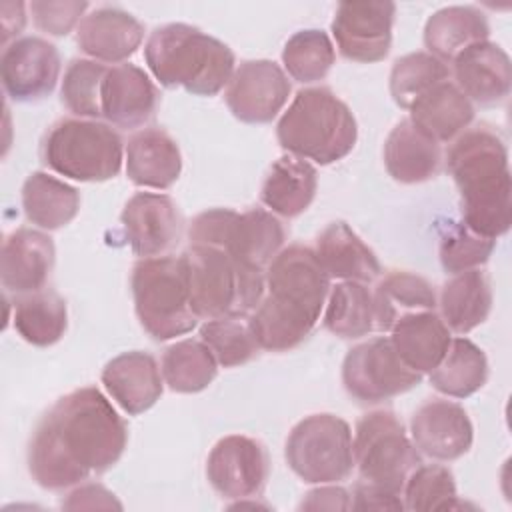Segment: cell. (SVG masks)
Wrapping results in <instances>:
<instances>
[{
    "mask_svg": "<svg viewBox=\"0 0 512 512\" xmlns=\"http://www.w3.org/2000/svg\"><path fill=\"white\" fill-rule=\"evenodd\" d=\"M126 442V422L112 402L96 386H82L38 420L28 442V472L40 488L60 492L110 470Z\"/></svg>",
    "mask_w": 512,
    "mask_h": 512,
    "instance_id": "obj_1",
    "label": "cell"
},
{
    "mask_svg": "<svg viewBox=\"0 0 512 512\" xmlns=\"http://www.w3.org/2000/svg\"><path fill=\"white\" fill-rule=\"evenodd\" d=\"M268 294L248 318L262 350L288 352L314 330L330 292V276L316 252L302 244L282 248L266 270Z\"/></svg>",
    "mask_w": 512,
    "mask_h": 512,
    "instance_id": "obj_2",
    "label": "cell"
},
{
    "mask_svg": "<svg viewBox=\"0 0 512 512\" xmlns=\"http://www.w3.org/2000/svg\"><path fill=\"white\" fill-rule=\"evenodd\" d=\"M460 194L462 222L476 234L500 238L512 224V180L504 138L488 124L466 128L446 154Z\"/></svg>",
    "mask_w": 512,
    "mask_h": 512,
    "instance_id": "obj_3",
    "label": "cell"
},
{
    "mask_svg": "<svg viewBox=\"0 0 512 512\" xmlns=\"http://www.w3.org/2000/svg\"><path fill=\"white\" fill-rule=\"evenodd\" d=\"M144 60L164 88H184L194 96H216L236 70L228 44L184 22L154 28L144 44Z\"/></svg>",
    "mask_w": 512,
    "mask_h": 512,
    "instance_id": "obj_4",
    "label": "cell"
},
{
    "mask_svg": "<svg viewBox=\"0 0 512 512\" xmlns=\"http://www.w3.org/2000/svg\"><path fill=\"white\" fill-rule=\"evenodd\" d=\"M286 154L320 166L346 158L358 140V124L348 104L326 86L302 88L276 124Z\"/></svg>",
    "mask_w": 512,
    "mask_h": 512,
    "instance_id": "obj_5",
    "label": "cell"
},
{
    "mask_svg": "<svg viewBox=\"0 0 512 512\" xmlns=\"http://www.w3.org/2000/svg\"><path fill=\"white\" fill-rule=\"evenodd\" d=\"M190 304L198 318H244L266 292L264 270L236 260L218 246L190 244L184 252Z\"/></svg>",
    "mask_w": 512,
    "mask_h": 512,
    "instance_id": "obj_6",
    "label": "cell"
},
{
    "mask_svg": "<svg viewBox=\"0 0 512 512\" xmlns=\"http://www.w3.org/2000/svg\"><path fill=\"white\" fill-rule=\"evenodd\" d=\"M130 288L136 318L152 340H172L196 328L182 254L140 258L132 268Z\"/></svg>",
    "mask_w": 512,
    "mask_h": 512,
    "instance_id": "obj_7",
    "label": "cell"
},
{
    "mask_svg": "<svg viewBox=\"0 0 512 512\" xmlns=\"http://www.w3.org/2000/svg\"><path fill=\"white\" fill-rule=\"evenodd\" d=\"M40 158L64 178L106 182L118 176L122 168L124 142L108 122L62 118L44 134Z\"/></svg>",
    "mask_w": 512,
    "mask_h": 512,
    "instance_id": "obj_8",
    "label": "cell"
},
{
    "mask_svg": "<svg viewBox=\"0 0 512 512\" xmlns=\"http://www.w3.org/2000/svg\"><path fill=\"white\" fill-rule=\"evenodd\" d=\"M188 240L190 244L224 248L242 264L264 270L284 248L286 230L276 214L264 208L246 212L210 208L192 218Z\"/></svg>",
    "mask_w": 512,
    "mask_h": 512,
    "instance_id": "obj_9",
    "label": "cell"
},
{
    "mask_svg": "<svg viewBox=\"0 0 512 512\" xmlns=\"http://www.w3.org/2000/svg\"><path fill=\"white\" fill-rule=\"evenodd\" d=\"M290 470L306 484H336L354 470L350 424L330 412L302 418L284 446Z\"/></svg>",
    "mask_w": 512,
    "mask_h": 512,
    "instance_id": "obj_10",
    "label": "cell"
},
{
    "mask_svg": "<svg viewBox=\"0 0 512 512\" xmlns=\"http://www.w3.org/2000/svg\"><path fill=\"white\" fill-rule=\"evenodd\" d=\"M352 456L360 480L396 494H402L406 478L422 464L402 420L388 410H372L356 422Z\"/></svg>",
    "mask_w": 512,
    "mask_h": 512,
    "instance_id": "obj_11",
    "label": "cell"
},
{
    "mask_svg": "<svg viewBox=\"0 0 512 512\" xmlns=\"http://www.w3.org/2000/svg\"><path fill=\"white\" fill-rule=\"evenodd\" d=\"M422 382V374L408 368L390 338L376 336L348 350L342 362V386L358 404H380Z\"/></svg>",
    "mask_w": 512,
    "mask_h": 512,
    "instance_id": "obj_12",
    "label": "cell"
},
{
    "mask_svg": "<svg viewBox=\"0 0 512 512\" xmlns=\"http://www.w3.org/2000/svg\"><path fill=\"white\" fill-rule=\"evenodd\" d=\"M206 478L212 490L226 500L256 498L270 478L268 450L252 436H224L208 454Z\"/></svg>",
    "mask_w": 512,
    "mask_h": 512,
    "instance_id": "obj_13",
    "label": "cell"
},
{
    "mask_svg": "<svg viewBox=\"0 0 512 512\" xmlns=\"http://www.w3.org/2000/svg\"><path fill=\"white\" fill-rule=\"evenodd\" d=\"M60 52L40 36H22L4 46L0 78L10 100L30 104L50 96L60 80Z\"/></svg>",
    "mask_w": 512,
    "mask_h": 512,
    "instance_id": "obj_14",
    "label": "cell"
},
{
    "mask_svg": "<svg viewBox=\"0 0 512 512\" xmlns=\"http://www.w3.org/2000/svg\"><path fill=\"white\" fill-rule=\"evenodd\" d=\"M394 16L396 4L388 0L340 2L330 26L338 52L360 64L384 60L392 46Z\"/></svg>",
    "mask_w": 512,
    "mask_h": 512,
    "instance_id": "obj_15",
    "label": "cell"
},
{
    "mask_svg": "<svg viewBox=\"0 0 512 512\" xmlns=\"http://www.w3.org/2000/svg\"><path fill=\"white\" fill-rule=\"evenodd\" d=\"M292 92L288 74L272 60H244L236 66L224 100L234 118L244 124L272 122Z\"/></svg>",
    "mask_w": 512,
    "mask_h": 512,
    "instance_id": "obj_16",
    "label": "cell"
},
{
    "mask_svg": "<svg viewBox=\"0 0 512 512\" xmlns=\"http://www.w3.org/2000/svg\"><path fill=\"white\" fill-rule=\"evenodd\" d=\"M130 250L140 258L164 256L182 236V216L176 202L160 192H136L120 214Z\"/></svg>",
    "mask_w": 512,
    "mask_h": 512,
    "instance_id": "obj_17",
    "label": "cell"
},
{
    "mask_svg": "<svg viewBox=\"0 0 512 512\" xmlns=\"http://www.w3.org/2000/svg\"><path fill=\"white\" fill-rule=\"evenodd\" d=\"M410 438L420 454L438 462H452L470 452L474 426L458 402L432 398L412 414Z\"/></svg>",
    "mask_w": 512,
    "mask_h": 512,
    "instance_id": "obj_18",
    "label": "cell"
},
{
    "mask_svg": "<svg viewBox=\"0 0 512 512\" xmlns=\"http://www.w3.org/2000/svg\"><path fill=\"white\" fill-rule=\"evenodd\" d=\"M160 94L150 76L136 64H116L108 68L100 108L102 118L122 130L144 128L156 114Z\"/></svg>",
    "mask_w": 512,
    "mask_h": 512,
    "instance_id": "obj_19",
    "label": "cell"
},
{
    "mask_svg": "<svg viewBox=\"0 0 512 512\" xmlns=\"http://www.w3.org/2000/svg\"><path fill=\"white\" fill-rule=\"evenodd\" d=\"M56 248L52 238L34 228L10 232L2 244L0 280L6 294L22 296L46 288L52 274Z\"/></svg>",
    "mask_w": 512,
    "mask_h": 512,
    "instance_id": "obj_20",
    "label": "cell"
},
{
    "mask_svg": "<svg viewBox=\"0 0 512 512\" xmlns=\"http://www.w3.org/2000/svg\"><path fill=\"white\" fill-rule=\"evenodd\" d=\"M454 84L462 94L480 106L504 102L512 88L510 56L496 42L484 40L462 50L454 62Z\"/></svg>",
    "mask_w": 512,
    "mask_h": 512,
    "instance_id": "obj_21",
    "label": "cell"
},
{
    "mask_svg": "<svg viewBox=\"0 0 512 512\" xmlns=\"http://www.w3.org/2000/svg\"><path fill=\"white\" fill-rule=\"evenodd\" d=\"M142 40V22L116 6H100L92 10L76 28L78 48L96 62L120 64L140 48Z\"/></svg>",
    "mask_w": 512,
    "mask_h": 512,
    "instance_id": "obj_22",
    "label": "cell"
},
{
    "mask_svg": "<svg viewBox=\"0 0 512 512\" xmlns=\"http://www.w3.org/2000/svg\"><path fill=\"white\" fill-rule=\"evenodd\" d=\"M100 378L106 392L130 416L150 410L164 392V378L156 358L140 350L114 356Z\"/></svg>",
    "mask_w": 512,
    "mask_h": 512,
    "instance_id": "obj_23",
    "label": "cell"
},
{
    "mask_svg": "<svg viewBox=\"0 0 512 512\" xmlns=\"http://www.w3.org/2000/svg\"><path fill=\"white\" fill-rule=\"evenodd\" d=\"M126 174L142 188L166 190L182 172V154L176 140L162 128L150 126L134 132L124 148Z\"/></svg>",
    "mask_w": 512,
    "mask_h": 512,
    "instance_id": "obj_24",
    "label": "cell"
},
{
    "mask_svg": "<svg viewBox=\"0 0 512 512\" xmlns=\"http://www.w3.org/2000/svg\"><path fill=\"white\" fill-rule=\"evenodd\" d=\"M440 144L422 132L410 118L400 120L384 142V166L400 184H422L438 176Z\"/></svg>",
    "mask_w": 512,
    "mask_h": 512,
    "instance_id": "obj_25",
    "label": "cell"
},
{
    "mask_svg": "<svg viewBox=\"0 0 512 512\" xmlns=\"http://www.w3.org/2000/svg\"><path fill=\"white\" fill-rule=\"evenodd\" d=\"M322 268L330 278L372 282L382 274L374 250L342 220L330 222L316 238L314 248Z\"/></svg>",
    "mask_w": 512,
    "mask_h": 512,
    "instance_id": "obj_26",
    "label": "cell"
},
{
    "mask_svg": "<svg viewBox=\"0 0 512 512\" xmlns=\"http://www.w3.org/2000/svg\"><path fill=\"white\" fill-rule=\"evenodd\" d=\"M316 190V168L304 158L284 154L270 166L260 188V200L272 214L296 218L308 210Z\"/></svg>",
    "mask_w": 512,
    "mask_h": 512,
    "instance_id": "obj_27",
    "label": "cell"
},
{
    "mask_svg": "<svg viewBox=\"0 0 512 512\" xmlns=\"http://www.w3.org/2000/svg\"><path fill=\"white\" fill-rule=\"evenodd\" d=\"M450 340V330L436 310L408 314L390 328L394 350L408 368L420 374H430L440 364Z\"/></svg>",
    "mask_w": 512,
    "mask_h": 512,
    "instance_id": "obj_28",
    "label": "cell"
},
{
    "mask_svg": "<svg viewBox=\"0 0 512 512\" xmlns=\"http://www.w3.org/2000/svg\"><path fill=\"white\" fill-rule=\"evenodd\" d=\"M490 36V24L482 10L476 6H446L436 10L424 26V46L432 56L444 64L476 42Z\"/></svg>",
    "mask_w": 512,
    "mask_h": 512,
    "instance_id": "obj_29",
    "label": "cell"
},
{
    "mask_svg": "<svg viewBox=\"0 0 512 512\" xmlns=\"http://www.w3.org/2000/svg\"><path fill=\"white\" fill-rule=\"evenodd\" d=\"M438 306L450 332L468 334L490 316L492 288L488 274L480 268L452 274L440 290Z\"/></svg>",
    "mask_w": 512,
    "mask_h": 512,
    "instance_id": "obj_30",
    "label": "cell"
},
{
    "mask_svg": "<svg viewBox=\"0 0 512 512\" xmlns=\"http://www.w3.org/2000/svg\"><path fill=\"white\" fill-rule=\"evenodd\" d=\"M408 112L410 120L438 144L452 142L474 120V104L452 80L436 84Z\"/></svg>",
    "mask_w": 512,
    "mask_h": 512,
    "instance_id": "obj_31",
    "label": "cell"
},
{
    "mask_svg": "<svg viewBox=\"0 0 512 512\" xmlns=\"http://www.w3.org/2000/svg\"><path fill=\"white\" fill-rule=\"evenodd\" d=\"M376 330L390 332V328L404 316L416 312L436 310L438 296L434 286L408 270H392L376 284L372 292Z\"/></svg>",
    "mask_w": 512,
    "mask_h": 512,
    "instance_id": "obj_32",
    "label": "cell"
},
{
    "mask_svg": "<svg viewBox=\"0 0 512 512\" xmlns=\"http://www.w3.org/2000/svg\"><path fill=\"white\" fill-rule=\"evenodd\" d=\"M22 210L40 230H58L70 224L80 210V192L64 180L36 170L22 184Z\"/></svg>",
    "mask_w": 512,
    "mask_h": 512,
    "instance_id": "obj_33",
    "label": "cell"
},
{
    "mask_svg": "<svg viewBox=\"0 0 512 512\" xmlns=\"http://www.w3.org/2000/svg\"><path fill=\"white\" fill-rule=\"evenodd\" d=\"M12 306L14 330L32 346H52L68 328L66 300L50 288L14 296Z\"/></svg>",
    "mask_w": 512,
    "mask_h": 512,
    "instance_id": "obj_34",
    "label": "cell"
},
{
    "mask_svg": "<svg viewBox=\"0 0 512 512\" xmlns=\"http://www.w3.org/2000/svg\"><path fill=\"white\" fill-rule=\"evenodd\" d=\"M488 380V360L480 346L458 336L452 338L440 364L430 372V384L444 396L468 398Z\"/></svg>",
    "mask_w": 512,
    "mask_h": 512,
    "instance_id": "obj_35",
    "label": "cell"
},
{
    "mask_svg": "<svg viewBox=\"0 0 512 512\" xmlns=\"http://www.w3.org/2000/svg\"><path fill=\"white\" fill-rule=\"evenodd\" d=\"M322 324L344 340H356L376 330L374 298L364 282L344 280L330 288Z\"/></svg>",
    "mask_w": 512,
    "mask_h": 512,
    "instance_id": "obj_36",
    "label": "cell"
},
{
    "mask_svg": "<svg viewBox=\"0 0 512 512\" xmlns=\"http://www.w3.org/2000/svg\"><path fill=\"white\" fill-rule=\"evenodd\" d=\"M160 372L164 384L178 394L206 390L218 374V362L202 340H178L162 352Z\"/></svg>",
    "mask_w": 512,
    "mask_h": 512,
    "instance_id": "obj_37",
    "label": "cell"
},
{
    "mask_svg": "<svg viewBox=\"0 0 512 512\" xmlns=\"http://www.w3.org/2000/svg\"><path fill=\"white\" fill-rule=\"evenodd\" d=\"M336 62V50L330 36L318 28L294 32L282 50L284 72L300 82L312 84L328 76Z\"/></svg>",
    "mask_w": 512,
    "mask_h": 512,
    "instance_id": "obj_38",
    "label": "cell"
},
{
    "mask_svg": "<svg viewBox=\"0 0 512 512\" xmlns=\"http://www.w3.org/2000/svg\"><path fill=\"white\" fill-rule=\"evenodd\" d=\"M444 80H450L448 64L430 52H410L400 56L390 70V94L400 108L410 110L418 98Z\"/></svg>",
    "mask_w": 512,
    "mask_h": 512,
    "instance_id": "obj_39",
    "label": "cell"
},
{
    "mask_svg": "<svg viewBox=\"0 0 512 512\" xmlns=\"http://www.w3.org/2000/svg\"><path fill=\"white\" fill-rule=\"evenodd\" d=\"M108 66L90 58H74L64 70L60 100L74 118H102L100 92Z\"/></svg>",
    "mask_w": 512,
    "mask_h": 512,
    "instance_id": "obj_40",
    "label": "cell"
},
{
    "mask_svg": "<svg viewBox=\"0 0 512 512\" xmlns=\"http://www.w3.org/2000/svg\"><path fill=\"white\" fill-rule=\"evenodd\" d=\"M404 508L430 512L460 508L454 474L442 464H418L402 488Z\"/></svg>",
    "mask_w": 512,
    "mask_h": 512,
    "instance_id": "obj_41",
    "label": "cell"
},
{
    "mask_svg": "<svg viewBox=\"0 0 512 512\" xmlns=\"http://www.w3.org/2000/svg\"><path fill=\"white\" fill-rule=\"evenodd\" d=\"M200 340L210 348L222 368L242 366L260 354V346L244 318L206 320L200 326Z\"/></svg>",
    "mask_w": 512,
    "mask_h": 512,
    "instance_id": "obj_42",
    "label": "cell"
},
{
    "mask_svg": "<svg viewBox=\"0 0 512 512\" xmlns=\"http://www.w3.org/2000/svg\"><path fill=\"white\" fill-rule=\"evenodd\" d=\"M496 240L472 232L464 222H452L438 244V258L446 274H460L488 262Z\"/></svg>",
    "mask_w": 512,
    "mask_h": 512,
    "instance_id": "obj_43",
    "label": "cell"
},
{
    "mask_svg": "<svg viewBox=\"0 0 512 512\" xmlns=\"http://www.w3.org/2000/svg\"><path fill=\"white\" fill-rule=\"evenodd\" d=\"M32 14V22L40 32L50 36H66L72 32L76 24H80V16L88 10V2L80 0H34L28 4ZM78 28V26H76Z\"/></svg>",
    "mask_w": 512,
    "mask_h": 512,
    "instance_id": "obj_44",
    "label": "cell"
},
{
    "mask_svg": "<svg viewBox=\"0 0 512 512\" xmlns=\"http://www.w3.org/2000/svg\"><path fill=\"white\" fill-rule=\"evenodd\" d=\"M62 508H66V510H110V508L122 510V504L102 484L86 482V484L76 486L62 500Z\"/></svg>",
    "mask_w": 512,
    "mask_h": 512,
    "instance_id": "obj_45",
    "label": "cell"
},
{
    "mask_svg": "<svg viewBox=\"0 0 512 512\" xmlns=\"http://www.w3.org/2000/svg\"><path fill=\"white\" fill-rule=\"evenodd\" d=\"M352 510H404L402 494L358 480L352 490Z\"/></svg>",
    "mask_w": 512,
    "mask_h": 512,
    "instance_id": "obj_46",
    "label": "cell"
},
{
    "mask_svg": "<svg viewBox=\"0 0 512 512\" xmlns=\"http://www.w3.org/2000/svg\"><path fill=\"white\" fill-rule=\"evenodd\" d=\"M300 510H352V496L336 484H320L304 494Z\"/></svg>",
    "mask_w": 512,
    "mask_h": 512,
    "instance_id": "obj_47",
    "label": "cell"
},
{
    "mask_svg": "<svg viewBox=\"0 0 512 512\" xmlns=\"http://www.w3.org/2000/svg\"><path fill=\"white\" fill-rule=\"evenodd\" d=\"M26 8L28 4L24 2H16L14 4V14H10V2H4L0 6V12H2V44H10V38L12 36H18L22 30H24V24H26Z\"/></svg>",
    "mask_w": 512,
    "mask_h": 512,
    "instance_id": "obj_48",
    "label": "cell"
}]
</instances>
